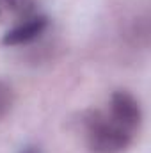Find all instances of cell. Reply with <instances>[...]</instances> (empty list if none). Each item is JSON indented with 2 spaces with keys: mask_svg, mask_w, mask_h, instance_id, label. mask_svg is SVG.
I'll use <instances>...</instances> for the list:
<instances>
[{
  "mask_svg": "<svg viewBox=\"0 0 151 153\" xmlns=\"http://www.w3.org/2000/svg\"><path fill=\"white\" fill-rule=\"evenodd\" d=\"M133 132L115 123L110 116L94 114L87 121V144L94 153H123L132 144Z\"/></svg>",
  "mask_w": 151,
  "mask_h": 153,
  "instance_id": "6da1fadb",
  "label": "cell"
},
{
  "mask_svg": "<svg viewBox=\"0 0 151 153\" xmlns=\"http://www.w3.org/2000/svg\"><path fill=\"white\" fill-rule=\"evenodd\" d=\"M109 109H110L109 116L112 117L115 123L124 126L126 130L135 132L139 128L141 119H142L141 105H139V102L128 91H115L110 96Z\"/></svg>",
  "mask_w": 151,
  "mask_h": 153,
  "instance_id": "7a4b0ae2",
  "label": "cell"
},
{
  "mask_svg": "<svg viewBox=\"0 0 151 153\" xmlns=\"http://www.w3.org/2000/svg\"><path fill=\"white\" fill-rule=\"evenodd\" d=\"M48 27V18L43 14H34L32 18L25 20L23 23H18L7 30V34L2 38V45L5 46H20L32 43L38 39Z\"/></svg>",
  "mask_w": 151,
  "mask_h": 153,
  "instance_id": "3957f363",
  "label": "cell"
},
{
  "mask_svg": "<svg viewBox=\"0 0 151 153\" xmlns=\"http://www.w3.org/2000/svg\"><path fill=\"white\" fill-rule=\"evenodd\" d=\"M36 14V0H0V23L18 25Z\"/></svg>",
  "mask_w": 151,
  "mask_h": 153,
  "instance_id": "277c9868",
  "label": "cell"
},
{
  "mask_svg": "<svg viewBox=\"0 0 151 153\" xmlns=\"http://www.w3.org/2000/svg\"><path fill=\"white\" fill-rule=\"evenodd\" d=\"M13 103H14V93H13V89L5 82L0 80V119L11 111Z\"/></svg>",
  "mask_w": 151,
  "mask_h": 153,
  "instance_id": "5b68a950",
  "label": "cell"
},
{
  "mask_svg": "<svg viewBox=\"0 0 151 153\" xmlns=\"http://www.w3.org/2000/svg\"><path fill=\"white\" fill-rule=\"evenodd\" d=\"M18 153H43V150L39 148L38 144H25V146L20 148Z\"/></svg>",
  "mask_w": 151,
  "mask_h": 153,
  "instance_id": "8992f818",
  "label": "cell"
}]
</instances>
